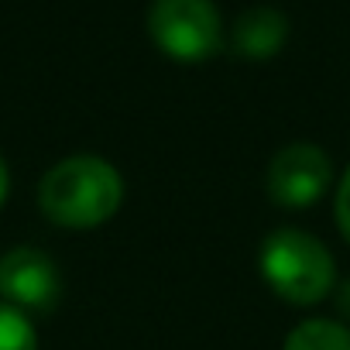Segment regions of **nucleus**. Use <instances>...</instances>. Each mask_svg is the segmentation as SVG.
<instances>
[{"label":"nucleus","mask_w":350,"mask_h":350,"mask_svg":"<svg viewBox=\"0 0 350 350\" xmlns=\"http://www.w3.org/2000/svg\"><path fill=\"white\" fill-rule=\"evenodd\" d=\"M261 275L271 292L292 306H316L336 282L333 254L306 230H275L261 244Z\"/></svg>","instance_id":"nucleus-2"},{"label":"nucleus","mask_w":350,"mask_h":350,"mask_svg":"<svg viewBox=\"0 0 350 350\" xmlns=\"http://www.w3.org/2000/svg\"><path fill=\"white\" fill-rule=\"evenodd\" d=\"M336 309H340V316L350 323V282L340 285V292H336Z\"/></svg>","instance_id":"nucleus-10"},{"label":"nucleus","mask_w":350,"mask_h":350,"mask_svg":"<svg viewBox=\"0 0 350 350\" xmlns=\"http://www.w3.org/2000/svg\"><path fill=\"white\" fill-rule=\"evenodd\" d=\"M8 189H11V172H8V161L0 158V203L8 200Z\"/></svg>","instance_id":"nucleus-11"},{"label":"nucleus","mask_w":350,"mask_h":350,"mask_svg":"<svg viewBox=\"0 0 350 350\" xmlns=\"http://www.w3.org/2000/svg\"><path fill=\"white\" fill-rule=\"evenodd\" d=\"M329 186V158L316 144H288L268 165V196L285 210L312 206Z\"/></svg>","instance_id":"nucleus-4"},{"label":"nucleus","mask_w":350,"mask_h":350,"mask_svg":"<svg viewBox=\"0 0 350 350\" xmlns=\"http://www.w3.org/2000/svg\"><path fill=\"white\" fill-rule=\"evenodd\" d=\"M148 35L175 62H203L224 45V25L213 0H151Z\"/></svg>","instance_id":"nucleus-3"},{"label":"nucleus","mask_w":350,"mask_h":350,"mask_svg":"<svg viewBox=\"0 0 350 350\" xmlns=\"http://www.w3.org/2000/svg\"><path fill=\"white\" fill-rule=\"evenodd\" d=\"M282 350H350V329L336 319H306L285 336Z\"/></svg>","instance_id":"nucleus-7"},{"label":"nucleus","mask_w":350,"mask_h":350,"mask_svg":"<svg viewBox=\"0 0 350 350\" xmlns=\"http://www.w3.org/2000/svg\"><path fill=\"white\" fill-rule=\"evenodd\" d=\"M336 224H340V234L350 241V168L340 179V189H336Z\"/></svg>","instance_id":"nucleus-9"},{"label":"nucleus","mask_w":350,"mask_h":350,"mask_svg":"<svg viewBox=\"0 0 350 350\" xmlns=\"http://www.w3.org/2000/svg\"><path fill=\"white\" fill-rule=\"evenodd\" d=\"M0 350H38L35 326L21 309L8 302H0Z\"/></svg>","instance_id":"nucleus-8"},{"label":"nucleus","mask_w":350,"mask_h":350,"mask_svg":"<svg viewBox=\"0 0 350 350\" xmlns=\"http://www.w3.org/2000/svg\"><path fill=\"white\" fill-rule=\"evenodd\" d=\"M234 49L244 59H271L288 38V21L278 8H251L234 25Z\"/></svg>","instance_id":"nucleus-6"},{"label":"nucleus","mask_w":350,"mask_h":350,"mask_svg":"<svg viewBox=\"0 0 350 350\" xmlns=\"http://www.w3.org/2000/svg\"><path fill=\"white\" fill-rule=\"evenodd\" d=\"M0 295L14 309L49 312L62 295V278L55 261L38 247H14L0 258Z\"/></svg>","instance_id":"nucleus-5"},{"label":"nucleus","mask_w":350,"mask_h":350,"mask_svg":"<svg viewBox=\"0 0 350 350\" xmlns=\"http://www.w3.org/2000/svg\"><path fill=\"white\" fill-rule=\"evenodd\" d=\"M124 203L120 172L96 154L62 158L38 186L42 213L69 230H90L107 224Z\"/></svg>","instance_id":"nucleus-1"}]
</instances>
